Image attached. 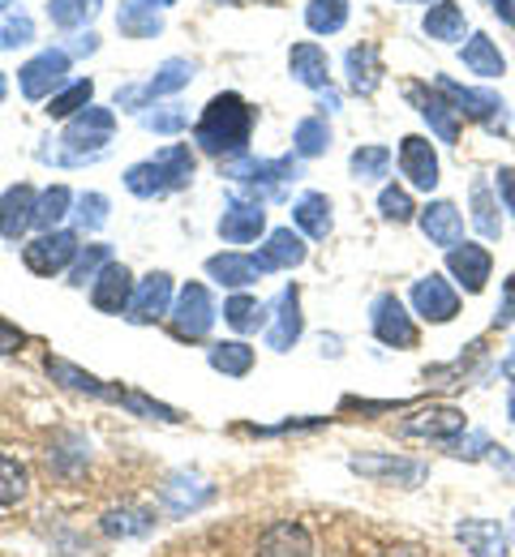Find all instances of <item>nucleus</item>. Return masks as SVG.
Here are the masks:
<instances>
[{
	"label": "nucleus",
	"mask_w": 515,
	"mask_h": 557,
	"mask_svg": "<svg viewBox=\"0 0 515 557\" xmlns=\"http://www.w3.org/2000/svg\"><path fill=\"white\" fill-rule=\"evenodd\" d=\"M258 557H314V541L301 523L280 519L258 536Z\"/></svg>",
	"instance_id": "obj_17"
},
{
	"label": "nucleus",
	"mask_w": 515,
	"mask_h": 557,
	"mask_svg": "<svg viewBox=\"0 0 515 557\" xmlns=\"http://www.w3.org/2000/svg\"><path fill=\"white\" fill-rule=\"evenodd\" d=\"M490 9H494V13H503L507 22L515 17V0H490Z\"/></svg>",
	"instance_id": "obj_55"
},
{
	"label": "nucleus",
	"mask_w": 515,
	"mask_h": 557,
	"mask_svg": "<svg viewBox=\"0 0 515 557\" xmlns=\"http://www.w3.org/2000/svg\"><path fill=\"white\" fill-rule=\"evenodd\" d=\"M413 309L426 322H451L459 313V296H455V287L442 275H426L417 278V287H413Z\"/></svg>",
	"instance_id": "obj_12"
},
{
	"label": "nucleus",
	"mask_w": 515,
	"mask_h": 557,
	"mask_svg": "<svg viewBox=\"0 0 515 557\" xmlns=\"http://www.w3.org/2000/svg\"><path fill=\"white\" fill-rule=\"evenodd\" d=\"M344 65H348V86H353L357 95H373V86L382 82V61H378V48H373V44L348 48Z\"/></svg>",
	"instance_id": "obj_29"
},
{
	"label": "nucleus",
	"mask_w": 515,
	"mask_h": 557,
	"mask_svg": "<svg viewBox=\"0 0 515 557\" xmlns=\"http://www.w3.org/2000/svg\"><path fill=\"white\" fill-rule=\"evenodd\" d=\"M77 223H82L86 232H99V227L108 223V198H103V194H82V198H77Z\"/></svg>",
	"instance_id": "obj_49"
},
{
	"label": "nucleus",
	"mask_w": 515,
	"mask_h": 557,
	"mask_svg": "<svg viewBox=\"0 0 515 557\" xmlns=\"http://www.w3.org/2000/svg\"><path fill=\"white\" fill-rule=\"evenodd\" d=\"M289 70H293L296 82H305L314 90H327L331 65H327V52L318 44H296L293 52H289Z\"/></svg>",
	"instance_id": "obj_27"
},
{
	"label": "nucleus",
	"mask_w": 515,
	"mask_h": 557,
	"mask_svg": "<svg viewBox=\"0 0 515 557\" xmlns=\"http://www.w3.org/2000/svg\"><path fill=\"white\" fill-rule=\"evenodd\" d=\"M207 275L216 278V283H223V287H249L254 278L262 275V267H258L254 253H216L207 262Z\"/></svg>",
	"instance_id": "obj_26"
},
{
	"label": "nucleus",
	"mask_w": 515,
	"mask_h": 557,
	"mask_svg": "<svg viewBox=\"0 0 515 557\" xmlns=\"http://www.w3.org/2000/svg\"><path fill=\"white\" fill-rule=\"evenodd\" d=\"M26 488H30V472H26V463H17V459L0 455V506H17V502L26 497Z\"/></svg>",
	"instance_id": "obj_39"
},
{
	"label": "nucleus",
	"mask_w": 515,
	"mask_h": 557,
	"mask_svg": "<svg viewBox=\"0 0 515 557\" xmlns=\"http://www.w3.org/2000/svg\"><path fill=\"white\" fill-rule=\"evenodd\" d=\"M293 146L301 159H314V154H322L327 146H331V129H327V121H318V116H309V121H301L293 134Z\"/></svg>",
	"instance_id": "obj_43"
},
{
	"label": "nucleus",
	"mask_w": 515,
	"mask_h": 557,
	"mask_svg": "<svg viewBox=\"0 0 515 557\" xmlns=\"http://www.w3.org/2000/svg\"><path fill=\"white\" fill-rule=\"evenodd\" d=\"M159 497H163V506L172 515H194V510H203L216 497V488L207 485V481H198V476H172L168 485L159 488Z\"/></svg>",
	"instance_id": "obj_24"
},
{
	"label": "nucleus",
	"mask_w": 515,
	"mask_h": 557,
	"mask_svg": "<svg viewBox=\"0 0 515 557\" xmlns=\"http://www.w3.org/2000/svg\"><path fill=\"white\" fill-rule=\"evenodd\" d=\"M70 202H74V198H70V189H65V185H52V189H48V194L35 202V227L52 232V227H57V223L70 214Z\"/></svg>",
	"instance_id": "obj_41"
},
{
	"label": "nucleus",
	"mask_w": 515,
	"mask_h": 557,
	"mask_svg": "<svg viewBox=\"0 0 515 557\" xmlns=\"http://www.w3.org/2000/svg\"><path fill=\"white\" fill-rule=\"evenodd\" d=\"M387 168H391V150L387 146H361V150H353V176L357 181H378V176H387Z\"/></svg>",
	"instance_id": "obj_46"
},
{
	"label": "nucleus",
	"mask_w": 515,
	"mask_h": 557,
	"mask_svg": "<svg viewBox=\"0 0 515 557\" xmlns=\"http://www.w3.org/2000/svg\"><path fill=\"white\" fill-rule=\"evenodd\" d=\"M117 26H121L125 39H155L163 30V17L155 13V4H147V0H125L117 9Z\"/></svg>",
	"instance_id": "obj_28"
},
{
	"label": "nucleus",
	"mask_w": 515,
	"mask_h": 557,
	"mask_svg": "<svg viewBox=\"0 0 515 557\" xmlns=\"http://www.w3.org/2000/svg\"><path fill=\"white\" fill-rule=\"evenodd\" d=\"M223 322H228L232 331L249 335V331H258V326L267 322V305L254 300V296H232V300L223 305Z\"/></svg>",
	"instance_id": "obj_36"
},
{
	"label": "nucleus",
	"mask_w": 515,
	"mask_h": 557,
	"mask_svg": "<svg viewBox=\"0 0 515 557\" xmlns=\"http://www.w3.org/2000/svg\"><path fill=\"white\" fill-rule=\"evenodd\" d=\"M168 318H172V335H176V339L198 344V339H207V331L216 326V300H211V292H207L203 283H185Z\"/></svg>",
	"instance_id": "obj_3"
},
{
	"label": "nucleus",
	"mask_w": 515,
	"mask_h": 557,
	"mask_svg": "<svg viewBox=\"0 0 515 557\" xmlns=\"http://www.w3.org/2000/svg\"><path fill=\"white\" fill-rule=\"evenodd\" d=\"M262 227H267L262 202H241V198H232L220 214V236L228 245H249V240L262 236Z\"/></svg>",
	"instance_id": "obj_14"
},
{
	"label": "nucleus",
	"mask_w": 515,
	"mask_h": 557,
	"mask_svg": "<svg viewBox=\"0 0 515 557\" xmlns=\"http://www.w3.org/2000/svg\"><path fill=\"white\" fill-rule=\"evenodd\" d=\"M455 541L468 549L473 557H507V536L499 523L490 519H468L455 528Z\"/></svg>",
	"instance_id": "obj_23"
},
{
	"label": "nucleus",
	"mask_w": 515,
	"mask_h": 557,
	"mask_svg": "<svg viewBox=\"0 0 515 557\" xmlns=\"http://www.w3.org/2000/svg\"><path fill=\"white\" fill-rule=\"evenodd\" d=\"M35 189L30 185H13V189H4L0 194V236H9V240H17L30 223H35Z\"/></svg>",
	"instance_id": "obj_20"
},
{
	"label": "nucleus",
	"mask_w": 515,
	"mask_h": 557,
	"mask_svg": "<svg viewBox=\"0 0 515 557\" xmlns=\"http://www.w3.org/2000/svg\"><path fill=\"white\" fill-rule=\"evenodd\" d=\"M22 344H26V335L0 318V351H22Z\"/></svg>",
	"instance_id": "obj_52"
},
{
	"label": "nucleus",
	"mask_w": 515,
	"mask_h": 557,
	"mask_svg": "<svg viewBox=\"0 0 515 557\" xmlns=\"http://www.w3.org/2000/svg\"><path fill=\"white\" fill-rule=\"evenodd\" d=\"M211 369L223 373V377H245V373L254 369V348H249V344H236V339L216 344V348H211Z\"/></svg>",
	"instance_id": "obj_37"
},
{
	"label": "nucleus",
	"mask_w": 515,
	"mask_h": 557,
	"mask_svg": "<svg viewBox=\"0 0 515 557\" xmlns=\"http://www.w3.org/2000/svg\"><path fill=\"white\" fill-rule=\"evenodd\" d=\"M512 412H515V399H512Z\"/></svg>",
	"instance_id": "obj_59"
},
{
	"label": "nucleus",
	"mask_w": 515,
	"mask_h": 557,
	"mask_svg": "<svg viewBox=\"0 0 515 557\" xmlns=\"http://www.w3.org/2000/svg\"><path fill=\"white\" fill-rule=\"evenodd\" d=\"M147 4H176V0H147Z\"/></svg>",
	"instance_id": "obj_57"
},
{
	"label": "nucleus",
	"mask_w": 515,
	"mask_h": 557,
	"mask_svg": "<svg viewBox=\"0 0 515 557\" xmlns=\"http://www.w3.org/2000/svg\"><path fill=\"white\" fill-rule=\"evenodd\" d=\"M421 26H426L430 39L455 44V39H464V9H459L455 0H439V4H430V13H426Z\"/></svg>",
	"instance_id": "obj_32"
},
{
	"label": "nucleus",
	"mask_w": 515,
	"mask_h": 557,
	"mask_svg": "<svg viewBox=\"0 0 515 557\" xmlns=\"http://www.w3.org/2000/svg\"><path fill=\"white\" fill-rule=\"evenodd\" d=\"M95 13H99V0H48V17L61 30H74L82 22H90Z\"/></svg>",
	"instance_id": "obj_42"
},
{
	"label": "nucleus",
	"mask_w": 515,
	"mask_h": 557,
	"mask_svg": "<svg viewBox=\"0 0 515 557\" xmlns=\"http://www.w3.org/2000/svg\"><path fill=\"white\" fill-rule=\"evenodd\" d=\"M515 322V275L507 278V292H503V305H499V313H494V326H507Z\"/></svg>",
	"instance_id": "obj_51"
},
{
	"label": "nucleus",
	"mask_w": 515,
	"mask_h": 557,
	"mask_svg": "<svg viewBox=\"0 0 515 557\" xmlns=\"http://www.w3.org/2000/svg\"><path fill=\"white\" fill-rule=\"evenodd\" d=\"M301 292L296 287H289L284 296H280V305H275V326L267 331V348L275 351H289L301 339Z\"/></svg>",
	"instance_id": "obj_25"
},
{
	"label": "nucleus",
	"mask_w": 515,
	"mask_h": 557,
	"mask_svg": "<svg viewBox=\"0 0 515 557\" xmlns=\"http://www.w3.org/2000/svg\"><path fill=\"white\" fill-rule=\"evenodd\" d=\"M112 129H117V116L108 108H82L74 121H70V129H65V146L74 150L70 159L82 163V159L103 154V146L112 141Z\"/></svg>",
	"instance_id": "obj_4"
},
{
	"label": "nucleus",
	"mask_w": 515,
	"mask_h": 557,
	"mask_svg": "<svg viewBox=\"0 0 515 557\" xmlns=\"http://www.w3.org/2000/svg\"><path fill=\"white\" fill-rule=\"evenodd\" d=\"M74 258H77L74 232H44L39 240H30V245L22 249V262H26V271H35V275H61Z\"/></svg>",
	"instance_id": "obj_6"
},
{
	"label": "nucleus",
	"mask_w": 515,
	"mask_h": 557,
	"mask_svg": "<svg viewBox=\"0 0 515 557\" xmlns=\"http://www.w3.org/2000/svg\"><path fill=\"white\" fill-rule=\"evenodd\" d=\"M382 557H426V549H417V545H395V549H387Z\"/></svg>",
	"instance_id": "obj_54"
},
{
	"label": "nucleus",
	"mask_w": 515,
	"mask_h": 557,
	"mask_svg": "<svg viewBox=\"0 0 515 557\" xmlns=\"http://www.w3.org/2000/svg\"><path fill=\"white\" fill-rule=\"evenodd\" d=\"M408 437H430V442H446L464 429V412L459 408H421L400 424Z\"/></svg>",
	"instance_id": "obj_21"
},
{
	"label": "nucleus",
	"mask_w": 515,
	"mask_h": 557,
	"mask_svg": "<svg viewBox=\"0 0 515 557\" xmlns=\"http://www.w3.org/2000/svg\"><path fill=\"white\" fill-rule=\"evenodd\" d=\"M512 22H515V17H512Z\"/></svg>",
	"instance_id": "obj_60"
},
{
	"label": "nucleus",
	"mask_w": 515,
	"mask_h": 557,
	"mask_svg": "<svg viewBox=\"0 0 515 557\" xmlns=\"http://www.w3.org/2000/svg\"><path fill=\"white\" fill-rule=\"evenodd\" d=\"M404 95H408V99L417 103V112L430 121V129L439 134V141L459 138V112H455V103H451L442 90H426V86H417V82H413Z\"/></svg>",
	"instance_id": "obj_13"
},
{
	"label": "nucleus",
	"mask_w": 515,
	"mask_h": 557,
	"mask_svg": "<svg viewBox=\"0 0 515 557\" xmlns=\"http://www.w3.org/2000/svg\"><path fill=\"white\" fill-rule=\"evenodd\" d=\"M189 181H194V154H189V146H163L155 159L134 163L125 172V189L134 198H163L172 189H185Z\"/></svg>",
	"instance_id": "obj_2"
},
{
	"label": "nucleus",
	"mask_w": 515,
	"mask_h": 557,
	"mask_svg": "<svg viewBox=\"0 0 515 557\" xmlns=\"http://www.w3.org/2000/svg\"><path fill=\"white\" fill-rule=\"evenodd\" d=\"M378 210H382L387 223H408V219L417 214L413 198H408V189H400V185H387V189L378 194Z\"/></svg>",
	"instance_id": "obj_47"
},
{
	"label": "nucleus",
	"mask_w": 515,
	"mask_h": 557,
	"mask_svg": "<svg viewBox=\"0 0 515 557\" xmlns=\"http://www.w3.org/2000/svg\"><path fill=\"white\" fill-rule=\"evenodd\" d=\"M30 39H35V22H30L26 13H13V17L4 22V30H0V48H4V52L26 48Z\"/></svg>",
	"instance_id": "obj_48"
},
{
	"label": "nucleus",
	"mask_w": 515,
	"mask_h": 557,
	"mask_svg": "<svg viewBox=\"0 0 515 557\" xmlns=\"http://www.w3.org/2000/svg\"><path fill=\"white\" fill-rule=\"evenodd\" d=\"M168 300H172V278L163 275V271H150L138 287H134V300H130V318L134 322H159L163 313H172L168 309Z\"/></svg>",
	"instance_id": "obj_16"
},
{
	"label": "nucleus",
	"mask_w": 515,
	"mask_h": 557,
	"mask_svg": "<svg viewBox=\"0 0 515 557\" xmlns=\"http://www.w3.org/2000/svg\"><path fill=\"white\" fill-rule=\"evenodd\" d=\"M373 335L387 348H417V326H413L400 296H378L373 300Z\"/></svg>",
	"instance_id": "obj_8"
},
{
	"label": "nucleus",
	"mask_w": 515,
	"mask_h": 557,
	"mask_svg": "<svg viewBox=\"0 0 515 557\" xmlns=\"http://www.w3.org/2000/svg\"><path fill=\"white\" fill-rule=\"evenodd\" d=\"M293 219H296V227H301L305 236L322 240V236L331 232V202H327L322 194H305V198L293 207Z\"/></svg>",
	"instance_id": "obj_34"
},
{
	"label": "nucleus",
	"mask_w": 515,
	"mask_h": 557,
	"mask_svg": "<svg viewBox=\"0 0 515 557\" xmlns=\"http://www.w3.org/2000/svg\"><path fill=\"white\" fill-rule=\"evenodd\" d=\"M95 48H99V39H95V35L86 30V35H77L74 48H70V52H77V57H82V52H95Z\"/></svg>",
	"instance_id": "obj_53"
},
{
	"label": "nucleus",
	"mask_w": 515,
	"mask_h": 557,
	"mask_svg": "<svg viewBox=\"0 0 515 557\" xmlns=\"http://www.w3.org/2000/svg\"><path fill=\"white\" fill-rule=\"evenodd\" d=\"M48 377H52V382H61V386H70V391H77V395L103 399V404H121V399H125V391H112V386H103L95 373H82L77 364L61 360V356H48Z\"/></svg>",
	"instance_id": "obj_18"
},
{
	"label": "nucleus",
	"mask_w": 515,
	"mask_h": 557,
	"mask_svg": "<svg viewBox=\"0 0 515 557\" xmlns=\"http://www.w3.org/2000/svg\"><path fill=\"white\" fill-rule=\"evenodd\" d=\"M357 476H369V481H382V485H421L426 481V463H413V459H395V455H357L348 463Z\"/></svg>",
	"instance_id": "obj_7"
},
{
	"label": "nucleus",
	"mask_w": 515,
	"mask_h": 557,
	"mask_svg": "<svg viewBox=\"0 0 515 557\" xmlns=\"http://www.w3.org/2000/svg\"><path fill=\"white\" fill-rule=\"evenodd\" d=\"M344 22H348V0H309L305 4V26L314 35H335V30H344Z\"/></svg>",
	"instance_id": "obj_35"
},
{
	"label": "nucleus",
	"mask_w": 515,
	"mask_h": 557,
	"mask_svg": "<svg viewBox=\"0 0 515 557\" xmlns=\"http://www.w3.org/2000/svg\"><path fill=\"white\" fill-rule=\"evenodd\" d=\"M90 95H95V86L82 77V82H70L61 95H52V103H48V116L52 121H74L82 108H90Z\"/></svg>",
	"instance_id": "obj_38"
},
{
	"label": "nucleus",
	"mask_w": 515,
	"mask_h": 557,
	"mask_svg": "<svg viewBox=\"0 0 515 557\" xmlns=\"http://www.w3.org/2000/svg\"><path fill=\"white\" fill-rule=\"evenodd\" d=\"M185 125H189V112H185L181 103H163V108H155V112H143V129H150V134H163V138L181 134Z\"/></svg>",
	"instance_id": "obj_44"
},
{
	"label": "nucleus",
	"mask_w": 515,
	"mask_h": 557,
	"mask_svg": "<svg viewBox=\"0 0 515 557\" xmlns=\"http://www.w3.org/2000/svg\"><path fill=\"white\" fill-rule=\"evenodd\" d=\"M254 258H258L262 275H267V271H293V267L305 262V240L296 236L293 227H280V232L267 236V245H262Z\"/></svg>",
	"instance_id": "obj_19"
},
{
	"label": "nucleus",
	"mask_w": 515,
	"mask_h": 557,
	"mask_svg": "<svg viewBox=\"0 0 515 557\" xmlns=\"http://www.w3.org/2000/svg\"><path fill=\"white\" fill-rule=\"evenodd\" d=\"M421 232H426L430 245H439V249L464 245V219H459V210L451 207V202H430V207L421 210Z\"/></svg>",
	"instance_id": "obj_22"
},
{
	"label": "nucleus",
	"mask_w": 515,
	"mask_h": 557,
	"mask_svg": "<svg viewBox=\"0 0 515 557\" xmlns=\"http://www.w3.org/2000/svg\"><path fill=\"white\" fill-rule=\"evenodd\" d=\"M70 73V52L65 48H44L39 57H30L22 70H17V86L26 99H48Z\"/></svg>",
	"instance_id": "obj_5"
},
{
	"label": "nucleus",
	"mask_w": 515,
	"mask_h": 557,
	"mask_svg": "<svg viewBox=\"0 0 515 557\" xmlns=\"http://www.w3.org/2000/svg\"><path fill=\"white\" fill-rule=\"evenodd\" d=\"M446 271L455 275V283H459L464 292H481L490 271H494V258H490V249H481V245H455V249L446 253Z\"/></svg>",
	"instance_id": "obj_15"
},
{
	"label": "nucleus",
	"mask_w": 515,
	"mask_h": 557,
	"mask_svg": "<svg viewBox=\"0 0 515 557\" xmlns=\"http://www.w3.org/2000/svg\"><path fill=\"white\" fill-rule=\"evenodd\" d=\"M4 95H9V82H4V73H0V99H4Z\"/></svg>",
	"instance_id": "obj_56"
},
{
	"label": "nucleus",
	"mask_w": 515,
	"mask_h": 557,
	"mask_svg": "<svg viewBox=\"0 0 515 557\" xmlns=\"http://www.w3.org/2000/svg\"><path fill=\"white\" fill-rule=\"evenodd\" d=\"M494 185H499V198H503V207L515 214V168H499Z\"/></svg>",
	"instance_id": "obj_50"
},
{
	"label": "nucleus",
	"mask_w": 515,
	"mask_h": 557,
	"mask_svg": "<svg viewBox=\"0 0 515 557\" xmlns=\"http://www.w3.org/2000/svg\"><path fill=\"white\" fill-rule=\"evenodd\" d=\"M494 198H490V185L486 181H477L473 185V223H477V232L486 236V240H499V232H503V223H499V214H494Z\"/></svg>",
	"instance_id": "obj_40"
},
{
	"label": "nucleus",
	"mask_w": 515,
	"mask_h": 557,
	"mask_svg": "<svg viewBox=\"0 0 515 557\" xmlns=\"http://www.w3.org/2000/svg\"><path fill=\"white\" fill-rule=\"evenodd\" d=\"M439 90L455 103L459 116L486 121L490 129L503 125V99H494V95H486V90H473V86H459V82H451V77H439Z\"/></svg>",
	"instance_id": "obj_10"
},
{
	"label": "nucleus",
	"mask_w": 515,
	"mask_h": 557,
	"mask_svg": "<svg viewBox=\"0 0 515 557\" xmlns=\"http://www.w3.org/2000/svg\"><path fill=\"white\" fill-rule=\"evenodd\" d=\"M130 300H134V275H130L121 262H108V267L99 271V278L90 283V305H95L99 313H125Z\"/></svg>",
	"instance_id": "obj_11"
},
{
	"label": "nucleus",
	"mask_w": 515,
	"mask_h": 557,
	"mask_svg": "<svg viewBox=\"0 0 515 557\" xmlns=\"http://www.w3.org/2000/svg\"><path fill=\"white\" fill-rule=\"evenodd\" d=\"M194 82V61H181V57H172V61H163L159 70H155V77H150L147 86V103L150 99H159V95H176V90H185Z\"/></svg>",
	"instance_id": "obj_33"
},
{
	"label": "nucleus",
	"mask_w": 515,
	"mask_h": 557,
	"mask_svg": "<svg viewBox=\"0 0 515 557\" xmlns=\"http://www.w3.org/2000/svg\"><path fill=\"white\" fill-rule=\"evenodd\" d=\"M4 4H13V0H0V9H4Z\"/></svg>",
	"instance_id": "obj_58"
},
{
	"label": "nucleus",
	"mask_w": 515,
	"mask_h": 557,
	"mask_svg": "<svg viewBox=\"0 0 515 557\" xmlns=\"http://www.w3.org/2000/svg\"><path fill=\"white\" fill-rule=\"evenodd\" d=\"M108 262H112V249H108V245H86V249L77 253L74 271H70V275H74L70 283H74V287H86V278L95 283V278H99V271H103Z\"/></svg>",
	"instance_id": "obj_45"
},
{
	"label": "nucleus",
	"mask_w": 515,
	"mask_h": 557,
	"mask_svg": "<svg viewBox=\"0 0 515 557\" xmlns=\"http://www.w3.org/2000/svg\"><path fill=\"white\" fill-rule=\"evenodd\" d=\"M400 172L408 176L413 189H426V194H430V189L439 185V154H434L430 138L408 134V138L400 141Z\"/></svg>",
	"instance_id": "obj_9"
},
{
	"label": "nucleus",
	"mask_w": 515,
	"mask_h": 557,
	"mask_svg": "<svg viewBox=\"0 0 515 557\" xmlns=\"http://www.w3.org/2000/svg\"><path fill=\"white\" fill-rule=\"evenodd\" d=\"M99 528H103L108 536H117V541H130V536H147L150 528H155V515L143 510V506H112V510L99 519Z\"/></svg>",
	"instance_id": "obj_30"
},
{
	"label": "nucleus",
	"mask_w": 515,
	"mask_h": 557,
	"mask_svg": "<svg viewBox=\"0 0 515 557\" xmlns=\"http://www.w3.org/2000/svg\"><path fill=\"white\" fill-rule=\"evenodd\" d=\"M459 61H464V70L477 73V77H499L503 73V52H499V44L490 35H473L459 48Z\"/></svg>",
	"instance_id": "obj_31"
},
{
	"label": "nucleus",
	"mask_w": 515,
	"mask_h": 557,
	"mask_svg": "<svg viewBox=\"0 0 515 557\" xmlns=\"http://www.w3.org/2000/svg\"><path fill=\"white\" fill-rule=\"evenodd\" d=\"M254 134V108L236 95V90H223L207 103L203 121L194 125V141L207 150V154H245V141Z\"/></svg>",
	"instance_id": "obj_1"
}]
</instances>
